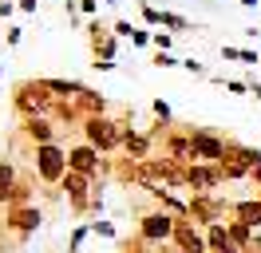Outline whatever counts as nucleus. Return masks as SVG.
Returning <instances> with one entry per match:
<instances>
[{"label":"nucleus","mask_w":261,"mask_h":253,"mask_svg":"<svg viewBox=\"0 0 261 253\" xmlns=\"http://www.w3.org/2000/svg\"><path fill=\"white\" fill-rule=\"evenodd\" d=\"M174 225H178L174 214L154 210V214H147V218L139 221V237H143V241H170V237H174Z\"/></svg>","instance_id":"nucleus-8"},{"label":"nucleus","mask_w":261,"mask_h":253,"mask_svg":"<svg viewBox=\"0 0 261 253\" xmlns=\"http://www.w3.org/2000/svg\"><path fill=\"white\" fill-rule=\"evenodd\" d=\"M12 12H16V0H0V20H8Z\"/></svg>","instance_id":"nucleus-34"},{"label":"nucleus","mask_w":261,"mask_h":253,"mask_svg":"<svg viewBox=\"0 0 261 253\" xmlns=\"http://www.w3.org/2000/svg\"><path fill=\"white\" fill-rule=\"evenodd\" d=\"M0 79H4V63H0Z\"/></svg>","instance_id":"nucleus-39"},{"label":"nucleus","mask_w":261,"mask_h":253,"mask_svg":"<svg viewBox=\"0 0 261 253\" xmlns=\"http://www.w3.org/2000/svg\"><path fill=\"white\" fill-rule=\"evenodd\" d=\"M143 245H147V241H143V237H135V241H123V245H119V253H147Z\"/></svg>","instance_id":"nucleus-31"},{"label":"nucleus","mask_w":261,"mask_h":253,"mask_svg":"<svg viewBox=\"0 0 261 253\" xmlns=\"http://www.w3.org/2000/svg\"><path fill=\"white\" fill-rule=\"evenodd\" d=\"M163 28L178 36V32H194V24H190L182 12H170V8H163Z\"/></svg>","instance_id":"nucleus-19"},{"label":"nucleus","mask_w":261,"mask_h":253,"mask_svg":"<svg viewBox=\"0 0 261 253\" xmlns=\"http://www.w3.org/2000/svg\"><path fill=\"white\" fill-rule=\"evenodd\" d=\"M222 214H226V202H222L218 194H194V198H190V214H186V218L210 230V225H218V221H222Z\"/></svg>","instance_id":"nucleus-7"},{"label":"nucleus","mask_w":261,"mask_h":253,"mask_svg":"<svg viewBox=\"0 0 261 253\" xmlns=\"http://www.w3.org/2000/svg\"><path fill=\"white\" fill-rule=\"evenodd\" d=\"M107 4H119V0H107Z\"/></svg>","instance_id":"nucleus-40"},{"label":"nucleus","mask_w":261,"mask_h":253,"mask_svg":"<svg viewBox=\"0 0 261 253\" xmlns=\"http://www.w3.org/2000/svg\"><path fill=\"white\" fill-rule=\"evenodd\" d=\"M150 47H154V52H170V47H174V32L159 28V32H154V40H150Z\"/></svg>","instance_id":"nucleus-21"},{"label":"nucleus","mask_w":261,"mask_h":253,"mask_svg":"<svg viewBox=\"0 0 261 253\" xmlns=\"http://www.w3.org/2000/svg\"><path fill=\"white\" fill-rule=\"evenodd\" d=\"M51 107H56V99H51V91L44 87V79H20L16 87H12V111H16L20 119L51 115Z\"/></svg>","instance_id":"nucleus-2"},{"label":"nucleus","mask_w":261,"mask_h":253,"mask_svg":"<svg viewBox=\"0 0 261 253\" xmlns=\"http://www.w3.org/2000/svg\"><path fill=\"white\" fill-rule=\"evenodd\" d=\"M20 131H24L28 142L48 146V142H56V135H60V123H51L48 115H40V119H20Z\"/></svg>","instance_id":"nucleus-12"},{"label":"nucleus","mask_w":261,"mask_h":253,"mask_svg":"<svg viewBox=\"0 0 261 253\" xmlns=\"http://www.w3.org/2000/svg\"><path fill=\"white\" fill-rule=\"evenodd\" d=\"M249 178H253V182H257V186H261V166H257V170H253V174H249Z\"/></svg>","instance_id":"nucleus-37"},{"label":"nucleus","mask_w":261,"mask_h":253,"mask_svg":"<svg viewBox=\"0 0 261 253\" xmlns=\"http://www.w3.org/2000/svg\"><path fill=\"white\" fill-rule=\"evenodd\" d=\"M249 95H253V99L261 103V79H249Z\"/></svg>","instance_id":"nucleus-36"},{"label":"nucleus","mask_w":261,"mask_h":253,"mask_svg":"<svg viewBox=\"0 0 261 253\" xmlns=\"http://www.w3.org/2000/svg\"><path fill=\"white\" fill-rule=\"evenodd\" d=\"M150 63H154V67H182V60L174 56V52H154Z\"/></svg>","instance_id":"nucleus-23"},{"label":"nucleus","mask_w":261,"mask_h":253,"mask_svg":"<svg viewBox=\"0 0 261 253\" xmlns=\"http://www.w3.org/2000/svg\"><path fill=\"white\" fill-rule=\"evenodd\" d=\"M16 170L12 162H0V206H12V194H16Z\"/></svg>","instance_id":"nucleus-17"},{"label":"nucleus","mask_w":261,"mask_h":253,"mask_svg":"<svg viewBox=\"0 0 261 253\" xmlns=\"http://www.w3.org/2000/svg\"><path fill=\"white\" fill-rule=\"evenodd\" d=\"M44 87L51 91V99H56V103H64V99H75V95L83 91L80 79H56V75H44Z\"/></svg>","instance_id":"nucleus-14"},{"label":"nucleus","mask_w":261,"mask_h":253,"mask_svg":"<svg viewBox=\"0 0 261 253\" xmlns=\"http://www.w3.org/2000/svg\"><path fill=\"white\" fill-rule=\"evenodd\" d=\"M32 166H36V174H40V182L56 186V182H64V174H67V150L60 146V142L36 146L32 150Z\"/></svg>","instance_id":"nucleus-3"},{"label":"nucleus","mask_w":261,"mask_h":253,"mask_svg":"<svg viewBox=\"0 0 261 253\" xmlns=\"http://www.w3.org/2000/svg\"><path fill=\"white\" fill-rule=\"evenodd\" d=\"M150 40H154V32L135 24V32H130V47H150Z\"/></svg>","instance_id":"nucleus-22"},{"label":"nucleus","mask_w":261,"mask_h":253,"mask_svg":"<svg viewBox=\"0 0 261 253\" xmlns=\"http://www.w3.org/2000/svg\"><path fill=\"white\" fill-rule=\"evenodd\" d=\"M150 111H154V119H159V123H174V115H170V103H166V99H154Z\"/></svg>","instance_id":"nucleus-24"},{"label":"nucleus","mask_w":261,"mask_h":253,"mask_svg":"<svg viewBox=\"0 0 261 253\" xmlns=\"http://www.w3.org/2000/svg\"><path fill=\"white\" fill-rule=\"evenodd\" d=\"M229 230V237H233V245H238V249H253V237H257V230H249V225H242V221H229L226 225Z\"/></svg>","instance_id":"nucleus-18"},{"label":"nucleus","mask_w":261,"mask_h":253,"mask_svg":"<svg viewBox=\"0 0 261 253\" xmlns=\"http://www.w3.org/2000/svg\"><path fill=\"white\" fill-rule=\"evenodd\" d=\"M16 8H20L24 16H32L36 8H40V0H16Z\"/></svg>","instance_id":"nucleus-33"},{"label":"nucleus","mask_w":261,"mask_h":253,"mask_svg":"<svg viewBox=\"0 0 261 253\" xmlns=\"http://www.w3.org/2000/svg\"><path fill=\"white\" fill-rule=\"evenodd\" d=\"M257 198H261V194H257Z\"/></svg>","instance_id":"nucleus-42"},{"label":"nucleus","mask_w":261,"mask_h":253,"mask_svg":"<svg viewBox=\"0 0 261 253\" xmlns=\"http://www.w3.org/2000/svg\"><path fill=\"white\" fill-rule=\"evenodd\" d=\"M170 241L178 245V253H210L206 234H198L190 218H178V225H174V237H170Z\"/></svg>","instance_id":"nucleus-10"},{"label":"nucleus","mask_w":261,"mask_h":253,"mask_svg":"<svg viewBox=\"0 0 261 253\" xmlns=\"http://www.w3.org/2000/svg\"><path fill=\"white\" fill-rule=\"evenodd\" d=\"M182 67H186L190 75H206V79H210V71H206V63H202V60H194V56H190V60H182Z\"/></svg>","instance_id":"nucleus-26"},{"label":"nucleus","mask_w":261,"mask_h":253,"mask_svg":"<svg viewBox=\"0 0 261 253\" xmlns=\"http://www.w3.org/2000/svg\"><path fill=\"white\" fill-rule=\"evenodd\" d=\"M40 210L36 206H8V218H4V225L8 230H16L20 237H28V234H36L40 230Z\"/></svg>","instance_id":"nucleus-11"},{"label":"nucleus","mask_w":261,"mask_h":253,"mask_svg":"<svg viewBox=\"0 0 261 253\" xmlns=\"http://www.w3.org/2000/svg\"><path fill=\"white\" fill-rule=\"evenodd\" d=\"M229 95H249V79H226Z\"/></svg>","instance_id":"nucleus-27"},{"label":"nucleus","mask_w":261,"mask_h":253,"mask_svg":"<svg viewBox=\"0 0 261 253\" xmlns=\"http://www.w3.org/2000/svg\"><path fill=\"white\" fill-rule=\"evenodd\" d=\"M190 146H194V162H222L229 139H222L210 127H190Z\"/></svg>","instance_id":"nucleus-5"},{"label":"nucleus","mask_w":261,"mask_h":253,"mask_svg":"<svg viewBox=\"0 0 261 253\" xmlns=\"http://www.w3.org/2000/svg\"><path fill=\"white\" fill-rule=\"evenodd\" d=\"M20 40H24V28H16V24H8V32H4V44H8V47H16Z\"/></svg>","instance_id":"nucleus-29"},{"label":"nucleus","mask_w":261,"mask_h":253,"mask_svg":"<svg viewBox=\"0 0 261 253\" xmlns=\"http://www.w3.org/2000/svg\"><path fill=\"white\" fill-rule=\"evenodd\" d=\"M99 166H103V162H99V150L91 146V142H75V146H67V170L95 178Z\"/></svg>","instance_id":"nucleus-9"},{"label":"nucleus","mask_w":261,"mask_h":253,"mask_svg":"<svg viewBox=\"0 0 261 253\" xmlns=\"http://www.w3.org/2000/svg\"><path fill=\"white\" fill-rule=\"evenodd\" d=\"M91 67H95V71H115L119 63H115V60H91Z\"/></svg>","instance_id":"nucleus-35"},{"label":"nucleus","mask_w":261,"mask_h":253,"mask_svg":"<svg viewBox=\"0 0 261 253\" xmlns=\"http://www.w3.org/2000/svg\"><path fill=\"white\" fill-rule=\"evenodd\" d=\"M80 12L87 16V20H95L99 16V0H80Z\"/></svg>","instance_id":"nucleus-32"},{"label":"nucleus","mask_w":261,"mask_h":253,"mask_svg":"<svg viewBox=\"0 0 261 253\" xmlns=\"http://www.w3.org/2000/svg\"><path fill=\"white\" fill-rule=\"evenodd\" d=\"M222 60H229V63H245V67H253V63H257V67H261V52H253V47L222 44Z\"/></svg>","instance_id":"nucleus-16"},{"label":"nucleus","mask_w":261,"mask_h":253,"mask_svg":"<svg viewBox=\"0 0 261 253\" xmlns=\"http://www.w3.org/2000/svg\"><path fill=\"white\" fill-rule=\"evenodd\" d=\"M229 214H233V221H242L249 230H261V198H242V202L229 206Z\"/></svg>","instance_id":"nucleus-13"},{"label":"nucleus","mask_w":261,"mask_h":253,"mask_svg":"<svg viewBox=\"0 0 261 253\" xmlns=\"http://www.w3.org/2000/svg\"><path fill=\"white\" fill-rule=\"evenodd\" d=\"M245 253H253V249H245Z\"/></svg>","instance_id":"nucleus-41"},{"label":"nucleus","mask_w":261,"mask_h":253,"mask_svg":"<svg viewBox=\"0 0 261 253\" xmlns=\"http://www.w3.org/2000/svg\"><path fill=\"white\" fill-rule=\"evenodd\" d=\"M130 123H135V111H127V115H119V119H111V115H95V119H83V142H91L99 155H111V150H119L123 146V139H127Z\"/></svg>","instance_id":"nucleus-1"},{"label":"nucleus","mask_w":261,"mask_h":253,"mask_svg":"<svg viewBox=\"0 0 261 253\" xmlns=\"http://www.w3.org/2000/svg\"><path fill=\"white\" fill-rule=\"evenodd\" d=\"M206 245H210V253H242L238 245H233V237H229V230L222 225V221L206 230Z\"/></svg>","instance_id":"nucleus-15"},{"label":"nucleus","mask_w":261,"mask_h":253,"mask_svg":"<svg viewBox=\"0 0 261 253\" xmlns=\"http://www.w3.org/2000/svg\"><path fill=\"white\" fill-rule=\"evenodd\" d=\"M135 8H139V16H143V24H150V28H163V8H154L150 0H135Z\"/></svg>","instance_id":"nucleus-20"},{"label":"nucleus","mask_w":261,"mask_h":253,"mask_svg":"<svg viewBox=\"0 0 261 253\" xmlns=\"http://www.w3.org/2000/svg\"><path fill=\"white\" fill-rule=\"evenodd\" d=\"M111 32L119 36V40H130V32H135V24H130V20H115V24H111Z\"/></svg>","instance_id":"nucleus-28"},{"label":"nucleus","mask_w":261,"mask_h":253,"mask_svg":"<svg viewBox=\"0 0 261 253\" xmlns=\"http://www.w3.org/2000/svg\"><path fill=\"white\" fill-rule=\"evenodd\" d=\"M91 234H99V237H115V225H111V221H91Z\"/></svg>","instance_id":"nucleus-30"},{"label":"nucleus","mask_w":261,"mask_h":253,"mask_svg":"<svg viewBox=\"0 0 261 253\" xmlns=\"http://www.w3.org/2000/svg\"><path fill=\"white\" fill-rule=\"evenodd\" d=\"M222 166V178H249V174L261 166V150L257 146H242V142H229L226 146V158L218 162Z\"/></svg>","instance_id":"nucleus-4"},{"label":"nucleus","mask_w":261,"mask_h":253,"mask_svg":"<svg viewBox=\"0 0 261 253\" xmlns=\"http://www.w3.org/2000/svg\"><path fill=\"white\" fill-rule=\"evenodd\" d=\"M242 8H257V0H242Z\"/></svg>","instance_id":"nucleus-38"},{"label":"nucleus","mask_w":261,"mask_h":253,"mask_svg":"<svg viewBox=\"0 0 261 253\" xmlns=\"http://www.w3.org/2000/svg\"><path fill=\"white\" fill-rule=\"evenodd\" d=\"M87 234H91V225H75V230H71V241H67V253H75V249H80Z\"/></svg>","instance_id":"nucleus-25"},{"label":"nucleus","mask_w":261,"mask_h":253,"mask_svg":"<svg viewBox=\"0 0 261 253\" xmlns=\"http://www.w3.org/2000/svg\"><path fill=\"white\" fill-rule=\"evenodd\" d=\"M222 182H226V178H222V166H218V162H190V166H186V186L194 190V194H214Z\"/></svg>","instance_id":"nucleus-6"}]
</instances>
